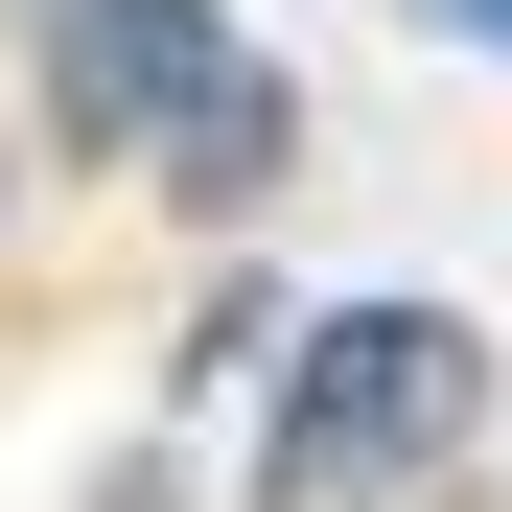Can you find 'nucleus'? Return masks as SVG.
Masks as SVG:
<instances>
[{
    "instance_id": "nucleus-1",
    "label": "nucleus",
    "mask_w": 512,
    "mask_h": 512,
    "mask_svg": "<svg viewBox=\"0 0 512 512\" xmlns=\"http://www.w3.org/2000/svg\"><path fill=\"white\" fill-rule=\"evenodd\" d=\"M24 47H47V117L140 163L163 210H280V163H303V94H280V47L233 24V0H24Z\"/></svg>"
},
{
    "instance_id": "nucleus-2",
    "label": "nucleus",
    "mask_w": 512,
    "mask_h": 512,
    "mask_svg": "<svg viewBox=\"0 0 512 512\" xmlns=\"http://www.w3.org/2000/svg\"><path fill=\"white\" fill-rule=\"evenodd\" d=\"M466 443H489V326L466 303H303L280 396H256V512H396Z\"/></svg>"
},
{
    "instance_id": "nucleus-3",
    "label": "nucleus",
    "mask_w": 512,
    "mask_h": 512,
    "mask_svg": "<svg viewBox=\"0 0 512 512\" xmlns=\"http://www.w3.org/2000/svg\"><path fill=\"white\" fill-rule=\"evenodd\" d=\"M280 326H303V303H280V280H256V256H233V280L187 303V396H233V373H280Z\"/></svg>"
},
{
    "instance_id": "nucleus-4",
    "label": "nucleus",
    "mask_w": 512,
    "mask_h": 512,
    "mask_svg": "<svg viewBox=\"0 0 512 512\" xmlns=\"http://www.w3.org/2000/svg\"><path fill=\"white\" fill-rule=\"evenodd\" d=\"M419 24H443V47H489V70H512V0H419Z\"/></svg>"
}]
</instances>
